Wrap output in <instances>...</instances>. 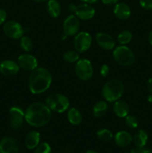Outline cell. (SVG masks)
Masks as SVG:
<instances>
[{"label":"cell","instance_id":"obj_1","mask_svg":"<svg viewBox=\"0 0 152 153\" xmlns=\"http://www.w3.org/2000/svg\"><path fill=\"white\" fill-rule=\"evenodd\" d=\"M52 118V111L43 102L30 105L25 111V121L34 127H42L49 123Z\"/></svg>","mask_w":152,"mask_h":153},{"label":"cell","instance_id":"obj_2","mask_svg":"<svg viewBox=\"0 0 152 153\" xmlns=\"http://www.w3.org/2000/svg\"><path fill=\"white\" fill-rule=\"evenodd\" d=\"M52 76L50 72L43 67H37L31 71L28 78V88L34 94L44 93L50 88Z\"/></svg>","mask_w":152,"mask_h":153},{"label":"cell","instance_id":"obj_3","mask_svg":"<svg viewBox=\"0 0 152 153\" xmlns=\"http://www.w3.org/2000/svg\"><path fill=\"white\" fill-rule=\"evenodd\" d=\"M125 91L124 84L118 79L107 82L102 88V96L106 102H112L119 100Z\"/></svg>","mask_w":152,"mask_h":153},{"label":"cell","instance_id":"obj_4","mask_svg":"<svg viewBox=\"0 0 152 153\" xmlns=\"http://www.w3.org/2000/svg\"><path fill=\"white\" fill-rule=\"evenodd\" d=\"M113 56L118 64L124 67H128L135 62L136 57L133 51L125 45H120L114 48Z\"/></svg>","mask_w":152,"mask_h":153},{"label":"cell","instance_id":"obj_5","mask_svg":"<svg viewBox=\"0 0 152 153\" xmlns=\"http://www.w3.org/2000/svg\"><path fill=\"white\" fill-rule=\"evenodd\" d=\"M46 104L51 111L58 113H63L69 108L70 102L65 95L61 94H52L48 96Z\"/></svg>","mask_w":152,"mask_h":153},{"label":"cell","instance_id":"obj_6","mask_svg":"<svg viewBox=\"0 0 152 153\" xmlns=\"http://www.w3.org/2000/svg\"><path fill=\"white\" fill-rule=\"evenodd\" d=\"M75 73L82 81H88L93 76V67L90 61L86 58H80L76 62Z\"/></svg>","mask_w":152,"mask_h":153},{"label":"cell","instance_id":"obj_7","mask_svg":"<svg viewBox=\"0 0 152 153\" xmlns=\"http://www.w3.org/2000/svg\"><path fill=\"white\" fill-rule=\"evenodd\" d=\"M3 31L6 36L14 40L20 39L25 33V30L22 25L15 20L6 22L3 26Z\"/></svg>","mask_w":152,"mask_h":153},{"label":"cell","instance_id":"obj_8","mask_svg":"<svg viewBox=\"0 0 152 153\" xmlns=\"http://www.w3.org/2000/svg\"><path fill=\"white\" fill-rule=\"evenodd\" d=\"M92 44V37L86 31L77 33L74 39V46L75 50L80 53L86 52Z\"/></svg>","mask_w":152,"mask_h":153},{"label":"cell","instance_id":"obj_9","mask_svg":"<svg viewBox=\"0 0 152 153\" xmlns=\"http://www.w3.org/2000/svg\"><path fill=\"white\" fill-rule=\"evenodd\" d=\"M10 125L13 129H19L22 126L25 119V112L19 107L13 106L9 110Z\"/></svg>","mask_w":152,"mask_h":153},{"label":"cell","instance_id":"obj_10","mask_svg":"<svg viewBox=\"0 0 152 153\" xmlns=\"http://www.w3.org/2000/svg\"><path fill=\"white\" fill-rule=\"evenodd\" d=\"M64 34L67 36H74L77 34L80 28V22L76 15H69L63 22Z\"/></svg>","mask_w":152,"mask_h":153},{"label":"cell","instance_id":"obj_11","mask_svg":"<svg viewBox=\"0 0 152 153\" xmlns=\"http://www.w3.org/2000/svg\"><path fill=\"white\" fill-rule=\"evenodd\" d=\"M19 67L26 71H33L38 67V61L37 58L30 54H22L17 59Z\"/></svg>","mask_w":152,"mask_h":153},{"label":"cell","instance_id":"obj_12","mask_svg":"<svg viewBox=\"0 0 152 153\" xmlns=\"http://www.w3.org/2000/svg\"><path fill=\"white\" fill-rule=\"evenodd\" d=\"M75 13L78 19L82 20H89L95 16V10L90 4L83 3L77 6Z\"/></svg>","mask_w":152,"mask_h":153},{"label":"cell","instance_id":"obj_13","mask_svg":"<svg viewBox=\"0 0 152 153\" xmlns=\"http://www.w3.org/2000/svg\"><path fill=\"white\" fill-rule=\"evenodd\" d=\"M18 63L12 60H4L0 63V73L5 76H12L17 74L19 71Z\"/></svg>","mask_w":152,"mask_h":153},{"label":"cell","instance_id":"obj_14","mask_svg":"<svg viewBox=\"0 0 152 153\" xmlns=\"http://www.w3.org/2000/svg\"><path fill=\"white\" fill-rule=\"evenodd\" d=\"M95 40L98 46L105 50H112L116 46V42L113 37L107 33L99 32L96 34Z\"/></svg>","mask_w":152,"mask_h":153},{"label":"cell","instance_id":"obj_15","mask_svg":"<svg viewBox=\"0 0 152 153\" xmlns=\"http://www.w3.org/2000/svg\"><path fill=\"white\" fill-rule=\"evenodd\" d=\"M19 147L13 137H5L0 141V153H18Z\"/></svg>","mask_w":152,"mask_h":153},{"label":"cell","instance_id":"obj_16","mask_svg":"<svg viewBox=\"0 0 152 153\" xmlns=\"http://www.w3.org/2000/svg\"><path fill=\"white\" fill-rule=\"evenodd\" d=\"M113 13L118 19L125 20L131 16V7L126 3H116L114 8H113Z\"/></svg>","mask_w":152,"mask_h":153},{"label":"cell","instance_id":"obj_17","mask_svg":"<svg viewBox=\"0 0 152 153\" xmlns=\"http://www.w3.org/2000/svg\"><path fill=\"white\" fill-rule=\"evenodd\" d=\"M115 143L120 147L128 146L133 141V137L128 131H120L116 134L114 137Z\"/></svg>","mask_w":152,"mask_h":153},{"label":"cell","instance_id":"obj_18","mask_svg":"<svg viewBox=\"0 0 152 153\" xmlns=\"http://www.w3.org/2000/svg\"><path fill=\"white\" fill-rule=\"evenodd\" d=\"M40 134L37 131H31L26 134L25 138V144L27 149H33L40 144Z\"/></svg>","mask_w":152,"mask_h":153},{"label":"cell","instance_id":"obj_19","mask_svg":"<svg viewBox=\"0 0 152 153\" xmlns=\"http://www.w3.org/2000/svg\"><path fill=\"white\" fill-rule=\"evenodd\" d=\"M129 105L126 102L123 100H117L113 105V112L117 117L124 118L129 114Z\"/></svg>","mask_w":152,"mask_h":153},{"label":"cell","instance_id":"obj_20","mask_svg":"<svg viewBox=\"0 0 152 153\" xmlns=\"http://www.w3.org/2000/svg\"><path fill=\"white\" fill-rule=\"evenodd\" d=\"M67 119L68 121L73 126H78L82 122V114L75 108L69 109L67 112Z\"/></svg>","mask_w":152,"mask_h":153},{"label":"cell","instance_id":"obj_21","mask_svg":"<svg viewBox=\"0 0 152 153\" xmlns=\"http://www.w3.org/2000/svg\"><path fill=\"white\" fill-rule=\"evenodd\" d=\"M47 11L51 17H58L61 12V7L59 1L57 0H48Z\"/></svg>","mask_w":152,"mask_h":153},{"label":"cell","instance_id":"obj_22","mask_svg":"<svg viewBox=\"0 0 152 153\" xmlns=\"http://www.w3.org/2000/svg\"><path fill=\"white\" fill-rule=\"evenodd\" d=\"M107 109H108V105H107V102L104 100H100L94 105L92 108V114L95 117H101L107 113Z\"/></svg>","mask_w":152,"mask_h":153},{"label":"cell","instance_id":"obj_23","mask_svg":"<svg viewBox=\"0 0 152 153\" xmlns=\"http://www.w3.org/2000/svg\"><path fill=\"white\" fill-rule=\"evenodd\" d=\"M148 139V136L146 131L143 129H140L134 135L133 141L137 147H144L147 143Z\"/></svg>","mask_w":152,"mask_h":153},{"label":"cell","instance_id":"obj_24","mask_svg":"<svg viewBox=\"0 0 152 153\" xmlns=\"http://www.w3.org/2000/svg\"><path fill=\"white\" fill-rule=\"evenodd\" d=\"M20 46L22 49L25 52H28L32 50L34 47V43L31 37L28 36H22L20 38Z\"/></svg>","mask_w":152,"mask_h":153},{"label":"cell","instance_id":"obj_25","mask_svg":"<svg viewBox=\"0 0 152 153\" xmlns=\"http://www.w3.org/2000/svg\"><path fill=\"white\" fill-rule=\"evenodd\" d=\"M64 61H66L68 63H75L80 59V55L77 51L74 50H69L66 52L63 55Z\"/></svg>","mask_w":152,"mask_h":153},{"label":"cell","instance_id":"obj_26","mask_svg":"<svg viewBox=\"0 0 152 153\" xmlns=\"http://www.w3.org/2000/svg\"><path fill=\"white\" fill-rule=\"evenodd\" d=\"M133 34L130 31H123L118 35V42L121 45H126L132 40Z\"/></svg>","mask_w":152,"mask_h":153},{"label":"cell","instance_id":"obj_27","mask_svg":"<svg viewBox=\"0 0 152 153\" xmlns=\"http://www.w3.org/2000/svg\"><path fill=\"white\" fill-rule=\"evenodd\" d=\"M97 137L102 141H110L112 140L113 135V133L107 128H101L97 131Z\"/></svg>","mask_w":152,"mask_h":153},{"label":"cell","instance_id":"obj_28","mask_svg":"<svg viewBox=\"0 0 152 153\" xmlns=\"http://www.w3.org/2000/svg\"><path fill=\"white\" fill-rule=\"evenodd\" d=\"M125 123L128 126V127L131 128H137L139 125L138 119L134 115H129L125 117Z\"/></svg>","mask_w":152,"mask_h":153},{"label":"cell","instance_id":"obj_29","mask_svg":"<svg viewBox=\"0 0 152 153\" xmlns=\"http://www.w3.org/2000/svg\"><path fill=\"white\" fill-rule=\"evenodd\" d=\"M34 153H52L51 146L48 143H42L36 147Z\"/></svg>","mask_w":152,"mask_h":153},{"label":"cell","instance_id":"obj_30","mask_svg":"<svg viewBox=\"0 0 152 153\" xmlns=\"http://www.w3.org/2000/svg\"><path fill=\"white\" fill-rule=\"evenodd\" d=\"M139 4L145 10H152V0H139Z\"/></svg>","mask_w":152,"mask_h":153},{"label":"cell","instance_id":"obj_31","mask_svg":"<svg viewBox=\"0 0 152 153\" xmlns=\"http://www.w3.org/2000/svg\"><path fill=\"white\" fill-rule=\"evenodd\" d=\"M109 72H110L109 66L107 64H103L101 67V69H100V73H101V76L104 78L106 77L109 74Z\"/></svg>","mask_w":152,"mask_h":153},{"label":"cell","instance_id":"obj_32","mask_svg":"<svg viewBox=\"0 0 152 153\" xmlns=\"http://www.w3.org/2000/svg\"><path fill=\"white\" fill-rule=\"evenodd\" d=\"M131 153H152L151 150L145 149L144 147H136L131 150Z\"/></svg>","mask_w":152,"mask_h":153},{"label":"cell","instance_id":"obj_33","mask_svg":"<svg viewBox=\"0 0 152 153\" xmlns=\"http://www.w3.org/2000/svg\"><path fill=\"white\" fill-rule=\"evenodd\" d=\"M7 18V13L2 8H0V25L4 23Z\"/></svg>","mask_w":152,"mask_h":153},{"label":"cell","instance_id":"obj_34","mask_svg":"<svg viewBox=\"0 0 152 153\" xmlns=\"http://www.w3.org/2000/svg\"><path fill=\"white\" fill-rule=\"evenodd\" d=\"M119 0H101L103 4L106 5H112V4H116Z\"/></svg>","mask_w":152,"mask_h":153},{"label":"cell","instance_id":"obj_35","mask_svg":"<svg viewBox=\"0 0 152 153\" xmlns=\"http://www.w3.org/2000/svg\"><path fill=\"white\" fill-rule=\"evenodd\" d=\"M147 88L149 93L152 94V78L149 79L147 82Z\"/></svg>","mask_w":152,"mask_h":153},{"label":"cell","instance_id":"obj_36","mask_svg":"<svg viewBox=\"0 0 152 153\" xmlns=\"http://www.w3.org/2000/svg\"><path fill=\"white\" fill-rule=\"evenodd\" d=\"M76 8H77V6H76L75 4H73V3H71V4H69L68 5L69 10L71 12H75Z\"/></svg>","mask_w":152,"mask_h":153},{"label":"cell","instance_id":"obj_37","mask_svg":"<svg viewBox=\"0 0 152 153\" xmlns=\"http://www.w3.org/2000/svg\"><path fill=\"white\" fill-rule=\"evenodd\" d=\"M80 1H83V3H87V4H94L97 2L98 0H80Z\"/></svg>","mask_w":152,"mask_h":153},{"label":"cell","instance_id":"obj_38","mask_svg":"<svg viewBox=\"0 0 152 153\" xmlns=\"http://www.w3.org/2000/svg\"><path fill=\"white\" fill-rule=\"evenodd\" d=\"M148 40L150 44L152 46V30L150 31V33H149L148 34Z\"/></svg>","mask_w":152,"mask_h":153},{"label":"cell","instance_id":"obj_39","mask_svg":"<svg viewBox=\"0 0 152 153\" xmlns=\"http://www.w3.org/2000/svg\"><path fill=\"white\" fill-rule=\"evenodd\" d=\"M148 102H152V94H150V95L148 97Z\"/></svg>","mask_w":152,"mask_h":153},{"label":"cell","instance_id":"obj_40","mask_svg":"<svg viewBox=\"0 0 152 153\" xmlns=\"http://www.w3.org/2000/svg\"><path fill=\"white\" fill-rule=\"evenodd\" d=\"M32 1H36V2H45V1H48V0H32Z\"/></svg>","mask_w":152,"mask_h":153},{"label":"cell","instance_id":"obj_41","mask_svg":"<svg viewBox=\"0 0 152 153\" xmlns=\"http://www.w3.org/2000/svg\"><path fill=\"white\" fill-rule=\"evenodd\" d=\"M86 153H98V152H95V151H94V150H89V151H87Z\"/></svg>","mask_w":152,"mask_h":153}]
</instances>
